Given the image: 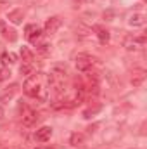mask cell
Returning <instances> with one entry per match:
<instances>
[{"instance_id": "obj_1", "label": "cell", "mask_w": 147, "mask_h": 149, "mask_svg": "<svg viewBox=\"0 0 147 149\" xmlns=\"http://www.w3.org/2000/svg\"><path fill=\"white\" fill-rule=\"evenodd\" d=\"M23 90H24V94L26 95H30V97H40V99H43L45 95L42 94V81H40V74L33 73L30 74L28 78H26V81H24V85H23Z\"/></svg>"}, {"instance_id": "obj_2", "label": "cell", "mask_w": 147, "mask_h": 149, "mask_svg": "<svg viewBox=\"0 0 147 149\" xmlns=\"http://www.w3.org/2000/svg\"><path fill=\"white\" fill-rule=\"evenodd\" d=\"M64 80H66V68L62 66H55L50 74H49V85L50 88L59 95L62 92V87H64Z\"/></svg>"}, {"instance_id": "obj_3", "label": "cell", "mask_w": 147, "mask_h": 149, "mask_svg": "<svg viewBox=\"0 0 147 149\" xmlns=\"http://www.w3.org/2000/svg\"><path fill=\"white\" fill-rule=\"evenodd\" d=\"M95 57H92L90 54H78L76 59H74V64H76V70L81 71V73H87L88 70H92V66L95 64Z\"/></svg>"}, {"instance_id": "obj_4", "label": "cell", "mask_w": 147, "mask_h": 149, "mask_svg": "<svg viewBox=\"0 0 147 149\" xmlns=\"http://www.w3.org/2000/svg\"><path fill=\"white\" fill-rule=\"evenodd\" d=\"M123 45H125L126 50H140V49L146 45V37H144V35H142V37H133V35H130V37L125 38Z\"/></svg>"}, {"instance_id": "obj_5", "label": "cell", "mask_w": 147, "mask_h": 149, "mask_svg": "<svg viewBox=\"0 0 147 149\" xmlns=\"http://www.w3.org/2000/svg\"><path fill=\"white\" fill-rule=\"evenodd\" d=\"M24 33H26L28 42H30V43H33V45H37L38 42H40V38H42V35H43V31L38 28L37 24H26Z\"/></svg>"}, {"instance_id": "obj_6", "label": "cell", "mask_w": 147, "mask_h": 149, "mask_svg": "<svg viewBox=\"0 0 147 149\" xmlns=\"http://www.w3.org/2000/svg\"><path fill=\"white\" fill-rule=\"evenodd\" d=\"M61 24H62V19H61L59 16H52V17L47 19L45 28H43V33H45V35H54V33L61 28Z\"/></svg>"}, {"instance_id": "obj_7", "label": "cell", "mask_w": 147, "mask_h": 149, "mask_svg": "<svg viewBox=\"0 0 147 149\" xmlns=\"http://www.w3.org/2000/svg\"><path fill=\"white\" fill-rule=\"evenodd\" d=\"M42 120V116L38 114L37 111H26L23 113V118H21V121H23V125L26 127V128H31V127H37V123Z\"/></svg>"}, {"instance_id": "obj_8", "label": "cell", "mask_w": 147, "mask_h": 149, "mask_svg": "<svg viewBox=\"0 0 147 149\" xmlns=\"http://www.w3.org/2000/svg\"><path fill=\"white\" fill-rule=\"evenodd\" d=\"M17 90H19V83H10L5 90L0 92V102H9V101L16 95Z\"/></svg>"}, {"instance_id": "obj_9", "label": "cell", "mask_w": 147, "mask_h": 149, "mask_svg": "<svg viewBox=\"0 0 147 149\" xmlns=\"http://www.w3.org/2000/svg\"><path fill=\"white\" fill-rule=\"evenodd\" d=\"M50 137H52V128L50 127H42L35 134V139L38 142H47V141H50Z\"/></svg>"}, {"instance_id": "obj_10", "label": "cell", "mask_w": 147, "mask_h": 149, "mask_svg": "<svg viewBox=\"0 0 147 149\" xmlns=\"http://www.w3.org/2000/svg\"><path fill=\"white\" fill-rule=\"evenodd\" d=\"M94 31H95V35H97V38H99L101 43H107V42H109V31H107L106 26L95 24V26H94Z\"/></svg>"}, {"instance_id": "obj_11", "label": "cell", "mask_w": 147, "mask_h": 149, "mask_svg": "<svg viewBox=\"0 0 147 149\" xmlns=\"http://www.w3.org/2000/svg\"><path fill=\"white\" fill-rule=\"evenodd\" d=\"M0 33H2V37L5 38V40H9V42H16V38H17L16 31L12 28H9L3 21H0Z\"/></svg>"}, {"instance_id": "obj_12", "label": "cell", "mask_w": 147, "mask_h": 149, "mask_svg": "<svg viewBox=\"0 0 147 149\" xmlns=\"http://www.w3.org/2000/svg\"><path fill=\"white\" fill-rule=\"evenodd\" d=\"M0 61H2V66H3V68H9V66L16 64L17 56H16L14 52H3V54L0 56Z\"/></svg>"}, {"instance_id": "obj_13", "label": "cell", "mask_w": 147, "mask_h": 149, "mask_svg": "<svg viewBox=\"0 0 147 149\" xmlns=\"http://www.w3.org/2000/svg\"><path fill=\"white\" fill-rule=\"evenodd\" d=\"M144 80H146V70H135V71L132 73V78H130V81H132L133 87L142 85Z\"/></svg>"}, {"instance_id": "obj_14", "label": "cell", "mask_w": 147, "mask_h": 149, "mask_svg": "<svg viewBox=\"0 0 147 149\" xmlns=\"http://www.w3.org/2000/svg\"><path fill=\"white\" fill-rule=\"evenodd\" d=\"M23 17H24V12L21 9H16V10L9 12V21L14 23V24H21L23 23Z\"/></svg>"}, {"instance_id": "obj_15", "label": "cell", "mask_w": 147, "mask_h": 149, "mask_svg": "<svg viewBox=\"0 0 147 149\" xmlns=\"http://www.w3.org/2000/svg\"><path fill=\"white\" fill-rule=\"evenodd\" d=\"M85 142V135L83 134H78V132H74L73 135L69 137V144L74 146V148H78V146H81Z\"/></svg>"}, {"instance_id": "obj_16", "label": "cell", "mask_w": 147, "mask_h": 149, "mask_svg": "<svg viewBox=\"0 0 147 149\" xmlns=\"http://www.w3.org/2000/svg\"><path fill=\"white\" fill-rule=\"evenodd\" d=\"M128 23H130L132 26H142V24L146 23V16H144V14H133Z\"/></svg>"}, {"instance_id": "obj_17", "label": "cell", "mask_w": 147, "mask_h": 149, "mask_svg": "<svg viewBox=\"0 0 147 149\" xmlns=\"http://www.w3.org/2000/svg\"><path fill=\"white\" fill-rule=\"evenodd\" d=\"M21 57L23 63H33V52L28 47H21Z\"/></svg>"}, {"instance_id": "obj_18", "label": "cell", "mask_w": 147, "mask_h": 149, "mask_svg": "<svg viewBox=\"0 0 147 149\" xmlns=\"http://www.w3.org/2000/svg\"><path fill=\"white\" fill-rule=\"evenodd\" d=\"M19 71L21 74H26V76H30V74L35 73V68H33V63H23V66L19 68Z\"/></svg>"}, {"instance_id": "obj_19", "label": "cell", "mask_w": 147, "mask_h": 149, "mask_svg": "<svg viewBox=\"0 0 147 149\" xmlns=\"http://www.w3.org/2000/svg\"><path fill=\"white\" fill-rule=\"evenodd\" d=\"M38 54H40V56L50 54V43H42V45L38 47Z\"/></svg>"}, {"instance_id": "obj_20", "label": "cell", "mask_w": 147, "mask_h": 149, "mask_svg": "<svg viewBox=\"0 0 147 149\" xmlns=\"http://www.w3.org/2000/svg\"><path fill=\"white\" fill-rule=\"evenodd\" d=\"M9 76H10V70L9 68H0V81L9 80Z\"/></svg>"}, {"instance_id": "obj_21", "label": "cell", "mask_w": 147, "mask_h": 149, "mask_svg": "<svg viewBox=\"0 0 147 149\" xmlns=\"http://www.w3.org/2000/svg\"><path fill=\"white\" fill-rule=\"evenodd\" d=\"M35 149H55V148H52V146H40V148H35Z\"/></svg>"}, {"instance_id": "obj_22", "label": "cell", "mask_w": 147, "mask_h": 149, "mask_svg": "<svg viewBox=\"0 0 147 149\" xmlns=\"http://www.w3.org/2000/svg\"><path fill=\"white\" fill-rule=\"evenodd\" d=\"M2 118H3V109L0 108V120H2Z\"/></svg>"}, {"instance_id": "obj_23", "label": "cell", "mask_w": 147, "mask_h": 149, "mask_svg": "<svg viewBox=\"0 0 147 149\" xmlns=\"http://www.w3.org/2000/svg\"><path fill=\"white\" fill-rule=\"evenodd\" d=\"M78 2H83V0H78Z\"/></svg>"}]
</instances>
